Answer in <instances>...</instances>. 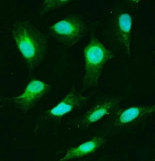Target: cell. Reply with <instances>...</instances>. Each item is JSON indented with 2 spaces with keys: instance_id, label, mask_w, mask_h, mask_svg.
Returning a JSON list of instances; mask_svg holds the SVG:
<instances>
[{
  "instance_id": "6da1fadb",
  "label": "cell",
  "mask_w": 155,
  "mask_h": 161,
  "mask_svg": "<svg viewBox=\"0 0 155 161\" xmlns=\"http://www.w3.org/2000/svg\"><path fill=\"white\" fill-rule=\"evenodd\" d=\"M12 37L22 54L29 70V79L45 59L48 49L47 36L30 20L17 21L12 25Z\"/></svg>"
},
{
  "instance_id": "7a4b0ae2",
  "label": "cell",
  "mask_w": 155,
  "mask_h": 161,
  "mask_svg": "<svg viewBox=\"0 0 155 161\" xmlns=\"http://www.w3.org/2000/svg\"><path fill=\"white\" fill-rule=\"evenodd\" d=\"M132 17L127 8L119 3L108 10L104 23L107 41L116 51L131 58Z\"/></svg>"
},
{
  "instance_id": "3957f363",
  "label": "cell",
  "mask_w": 155,
  "mask_h": 161,
  "mask_svg": "<svg viewBox=\"0 0 155 161\" xmlns=\"http://www.w3.org/2000/svg\"><path fill=\"white\" fill-rule=\"evenodd\" d=\"M99 21L94 22L89 33L90 40L84 49L85 58V74L83 77L81 92L99 86V79L106 63L116 56L102 44L95 36L96 28Z\"/></svg>"
},
{
  "instance_id": "277c9868",
  "label": "cell",
  "mask_w": 155,
  "mask_h": 161,
  "mask_svg": "<svg viewBox=\"0 0 155 161\" xmlns=\"http://www.w3.org/2000/svg\"><path fill=\"white\" fill-rule=\"evenodd\" d=\"M94 23H89L79 14H72L47 27L56 42L70 48L90 33Z\"/></svg>"
},
{
  "instance_id": "5b68a950",
  "label": "cell",
  "mask_w": 155,
  "mask_h": 161,
  "mask_svg": "<svg viewBox=\"0 0 155 161\" xmlns=\"http://www.w3.org/2000/svg\"><path fill=\"white\" fill-rule=\"evenodd\" d=\"M155 105L135 106L127 108H118L107 119L106 128L111 136L120 131L130 130L147 123L152 117Z\"/></svg>"
},
{
  "instance_id": "8992f818",
  "label": "cell",
  "mask_w": 155,
  "mask_h": 161,
  "mask_svg": "<svg viewBox=\"0 0 155 161\" xmlns=\"http://www.w3.org/2000/svg\"><path fill=\"white\" fill-rule=\"evenodd\" d=\"M91 95L84 97L75 88L73 84L67 96L57 106L50 110L43 111L36 120L35 131L47 124L59 125L63 116L75 110H81L86 106L88 102L93 96Z\"/></svg>"
},
{
  "instance_id": "52a82bcc",
  "label": "cell",
  "mask_w": 155,
  "mask_h": 161,
  "mask_svg": "<svg viewBox=\"0 0 155 161\" xmlns=\"http://www.w3.org/2000/svg\"><path fill=\"white\" fill-rule=\"evenodd\" d=\"M122 99V97L109 94L102 96L97 99L88 111L81 115L74 117L68 124L76 130H85L92 124L119 108Z\"/></svg>"
},
{
  "instance_id": "ba28073f",
  "label": "cell",
  "mask_w": 155,
  "mask_h": 161,
  "mask_svg": "<svg viewBox=\"0 0 155 161\" xmlns=\"http://www.w3.org/2000/svg\"><path fill=\"white\" fill-rule=\"evenodd\" d=\"M52 86L41 80L33 79L25 88L23 94L14 97H1V101L12 104L16 108L27 114L32 110L51 90Z\"/></svg>"
},
{
  "instance_id": "9c48e42d",
  "label": "cell",
  "mask_w": 155,
  "mask_h": 161,
  "mask_svg": "<svg viewBox=\"0 0 155 161\" xmlns=\"http://www.w3.org/2000/svg\"><path fill=\"white\" fill-rule=\"evenodd\" d=\"M110 136H111L110 131L104 126L99 130L88 141L77 147H70L67 150V154L59 160H73L94 153L108 142Z\"/></svg>"
},
{
  "instance_id": "30bf717a",
  "label": "cell",
  "mask_w": 155,
  "mask_h": 161,
  "mask_svg": "<svg viewBox=\"0 0 155 161\" xmlns=\"http://www.w3.org/2000/svg\"><path fill=\"white\" fill-rule=\"evenodd\" d=\"M72 1H59V0H46L42 5L40 12V17H43L47 12L59 9L64 5H66Z\"/></svg>"
}]
</instances>
